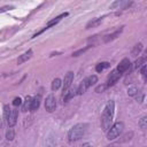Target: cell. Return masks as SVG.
<instances>
[{"label":"cell","instance_id":"cell-11","mask_svg":"<svg viewBox=\"0 0 147 147\" xmlns=\"http://www.w3.org/2000/svg\"><path fill=\"white\" fill-rule=\"evenodd\" d=\"M146 61H147V59H145L144 56H141V57H138L134 62H133V64H131V69L133 70V69H138V68H142L145 64H146Z\"/></svg>","mask_w":147,"mask_h":147},{"label":"cell","instance_id":"cell-12","mask_svg":"<svg viewBox=\"0 0 147 147\" xmlns=\"http://www.w3.org/2000/svg\"><path fill=\"white\" fill-rule=\"evenodd\" d=\"M31 103H32V98L30 95H26L25 96V100L22 105V111H28V110H31Z\"/></svg>","mask_w":147,"mask_h":147},{"label":"cell","instance_id":"cell-17","mask_svg":"<svg viewBox=\"0 0 147 147\" xmlns=\"http://www.w3.org/2000/svg\"><path fill=\"white\" fill-rule=\"evenodd\" d=\"M62 84H63V83H62V80H61L60 78H54L53 82H52V86H51L52 91H57V90L61 87Z\"/></svg>","mask_w":147,"mask_h":147},{"label":"cell","instance_id":"cell-13","mask_svg":"<svg viewBox=\"0 0 147 147\" xmlns=\"http://www.w3.org/2000/svg\"><path fill=\"white\" fill-rule=\"evenodd\" d=\"M40 101H41L40 95H36L34 98H32V103H31V110L30 111H36L40 106Z\"/></svg>","mask_w":147,"mask_h":147},{"label":"cell","instance_id":"cell-1","mask_svg":"<svg viewBox=\"0 0 147 147\" xmlns=\"http://www.w3.org/2000/svg\"><path fill=\"white\" fill-rule=\"evenodd\" d=\"M114 113H115V102L113 100L108 101L102 115H101V119H100V124H101V129L105 132H108L109 129L111 127L113 124V118H114Z\"/></svg>","mask_w":147,"mask_h":147},{"label":"cell","instance_id":"cell-27","mask_svg":"<svg viewBox=\"0 0 147 147\" xmlns=\"http://www.w3.org/2000/svg\"><path fill=\"white\" fill-rule=\"evenodd\" d=\"M90 47H91V46H90V45H88V46H86V47H85V48H80V49H79V51H77V52H75V53H74V54H72V56H78V55H79V54H82V53H84V52H85V51H87V49H88V48H90Z\"/></svg>","mask_w":147,"mask_h":147},{"label":"cell","instance_id":"cell-18","mask_svg":"<svg viewBox=\"0 0 147 147\" xmlns=\"http://www.w3.org/2000/svg\"><path fill=\"white\" fill-rule=\"evenodd\" d=\"M109 67H110V63H109V62H101V63H98V64H96L95 71H96V72H101V71H103L105 69H107V68H109Z\"/></svg>","mask_w":147,"mask_h":147},{"label":"cell","instance_id":"cell-28","mask_svg":"<svg viewBox=\"0 0 147 147\" xmlns=\"http://www.w3.org/2000/svg\"><path fill=\"white\" fill-rule=\"evenodd\" d=\"M13 105H14L15 107L21 106V105H22V100H21V98H15V99L13 100Z\"/></svg>","mask_w":147,"mask_h":147},{"label":"cell","instance_id":"cell-23","mask_svg":"<svg viewBox=\"0 0 147 147\" xmlns=\"http://www.w3.org/2000/svg\"><path fill=\"white\" fill-rule=\"evenodd\" d=\"M138 93H139V90H138V87H136V86H132V87H130V88L127 90V94H129L130 96L138 95Z\"/></svg>","mask_w":147,"mask_h":147},{"label":"cell","instance_id":"cell-9","mask_svg":"<svg viewBox=\"0 0 147 147\" xmlns=\"http://www.w3.org/2000/svg\"><path fill=\"white\" fill-rule=\"evenodd\" d=\"M130 68H131V62H130V60H129V59H123V60L119 62V64L117 65L116 69H117L121 74H123V72L127 71Z\"/></svg>","mask_w":147,"mask_h":147},{"label":"cell","instance_id":"cell-4","mask_svg":"<svg viewBox=\"0 0 147 147\" xmlns=\"http://www.w3.org/2000/svg\"><path fill=\"white\" fill-rule=\"evenodd\" d=\"M123 129H124V124L122 122H116L115 124L111 125V127L107 132V139L114 140V139L118 138L121 136V133L123 132Z\"/></svg>","mask_w":147,"mask_h":147},{"label":"cell","instance_id":"cell-30","mask_svg":"<svg viewBox=\"0 0 147 147\" xmlns=\"http://www.w3.org/2000/svg\"><path fill=\"white\" fill-rule=\"evenodd\" d=\"M10 8H13V7H3V8H1V11H5V10H7V9H10Z\"/></svg>","mask_w":147,"mask_h":147},{"label":"cell","instance_id":"cell-29","mask_svg":"<svg viewBox=\"0 0 147 147\" xmlns=\"http://www.w3.org/2000/svg\"><path fill=\"white\" fill-rule=\"evenodd\" d=\"M80 147H92V145H91L90 142H85V144H83Z\"/></svg>","mask_w":147,"mask_h":147},{"label":"cell","instance_id":"cell-19","mask_svg":"<svg viewBox=\"0 0 147 147\" xmlns=\"http://www.w3.org/2000/svg\"><path fill=\"white\" fill-rule=\"evenodd\" d=\"M76 94H77V90H76V91L70 90V91H68V92L63 93V102H67L68 100H70L71 98H74Z\"/></svg>","mask_w":147,"mask_h":147},{"label":"cell","instance_id":"cell-10","mask_svg":"<svg viewBox=\"0 0 147 147\" xmlns=\"http://www.w3.org/2000/svg\"><path fill=\"white\" fill-rule=\"evenodd\" d=\"M32 54H33L32 49H28L25 53H23L22 55H20V56H18V59H17V63H18V64H22V63L26 62V61L32 56Z\"/></svg>","mask_w":147,"mask_h":147},{"label":"cell","instance_id":"cell-2","mask_svg":"<svg viewBox=\"0 0 147 147\" xmlns=\"http://www.w3.org/2000/svg\"><path fill=\"white\" fill-rule=\"evenodd\" d=\"M87 129H88V124H86V123H78V124L74 125L68 132V140L70 142H75V141L82 139L85 136V133L87 132Z\"/></svg>","mask_w":147,"mask_h":147},{"label":"cell","instance_id":"cell-32","mask_svg":"<svg viewBox=\"0 0 147 147\" xmlns=\"http://www.w3.org/2000/svg\"><path fill=\"white\" fill-rule=\"evenodd\" d=\"M107 147H116L115 145H109V146H107Z\"/></svg>","mask_w":147,"mask_h":147},{"label":"cell","instance_id":"cell-6","mask_svg":"<svg viewBox=\"0 0 147 147\" xmlns=\"http://www.w3.org/2000/svg\"><path fill=\"white\" fill-rule=\"evenodd\" d=\"M121 76H122V74H121V72H119L117 69L113 70V71L109 74V76H108V79H107V86L109 87V86L115 85V84H116V83L119 80Z\"/></svg>","mask_w":147,"mask_h":147},{"label":"cell","instance_id":"cell-5","mask_svg":"<svg viewBox=\"0 0 147 147\" xmlns=\"http://www.w3.org/2000/svg\"><path fill=\"white\" fill-rule=\"evenodd\" d=\"M56 108V99L53 94H49L45 100V109L48 113H53Z\"/></svg>","mask_w":147,"mask_h":147},{"label":"cell","instance_id":"cell-21","mask_svg":"<svg viewBox=\"0 0 147 147\" xmlns=\"http://www.w3.org/2000/svg\"><path fill=\"white\" fill-rule=\"evenodd\" d=\"M15 138V131L13 130V127H8V130L6 131V139L8 141H11Z\"/></svg>","mask_w":147,"mask_h":147},{"label":"cell","instance_id":"cell-8","mask_svg":"<svg viewBox=\"0 0 147 147\" xmlns=\"http://www.w3.org/2000/svg\"><path fill=\"white\" fill-rule=\"evenodd\" d=\"M17 118H18V110H17V109H11L10 115H9V117H8V119H7L8 126H9V127H13V126L16 124Z\"/></svg>","mask_w":147,"mask_h":147},{"label":"cell","instance_id":"cell-26","mask_svg":"<svg viewBox=\"0 0 147 147\" xmlns=\"http://www.w3.org/2000/svg\"><path fill=\"white\" fill-rule=\"evenodd\" d=\"M140 71H141V76L144 77V79H145V80H147V63L141 68V70H140Z\"/></svg>","mask_w":147,"mask_h":147},{"label":"cell","instance_id":"cell-24","mask_svg":"<svg viewBox=\"0 0 147 147\" xmlns=\"http://www.w3.org/2000/svg\"><path fill=\"white\" fill-rule=\"evenodd\" d=\"M139 126H140L141 129H144V130L147 129V116H144V117L140 118V121H139Z\"/></svg>","mask_w":147,"mask_h":147},{"label":"cell","instance_id":"cell-7","mask_svg":"<svg viewBox=\"0 0 147 147\" xmlns=\"http://www.w3.org/2000/svg\"><path fill=\"white\" fill-rule=\"evenodd\" d=\"M72 80H74V72L72 71H68L65 75H64V79H63V93L68 92L71 84H72Z\"/></svg>","mask_w":147,"mask_h":147},{"label":"cell","instance_id":"cell-15","mask_svg":"<svg viewBox=\"0 0 147 147\" xmlns=\"http://www.w3.org/2000/svg\"><path fill=\"white\" fill-rule=\"evenodd\" d=\"M102 22V18H100V17H96V18H93V20H91L87 24H86V29H91V28H95V26H98L100 23Z\"/></svg>","mask_w":147,"mask_h":147},{"label":"cell","instance_id":"cell-14","mask_svg":"<svg viewBox=\"0 0 147 147\" xmlns=\"http://www.w3.org/2000/svg\"><path fill=\"white\" fill-rule=\"evenodd\" d=\"M68 15V13H64V14H61V15H59L57 17H55L54 20H52V21H49L48 23H47V25H46V29H49L52 25H54V24H56V23H59L64 16H67Z\"/></svg>","mask_w":147,"mask_h":147},{"label":"cell","instance_id":"cell-16","mask_svg":"<svg viewBox=\"0 0 147 147\" xmlns=\"http://www.w3.org/2000/svg\"><path fill=\"white\" fill-rule=\"evenodd\" d=\"M122 30H123V29L121 28V29H118V30H116V31H115L114 33H111V34H107V36L105 37V41H106V42H108V41H110V40H114L115 38H117V37H118V36L121 34V32H122Z\"/></svg>","mask_w":147,"mask_h":147},{"label":"cell","instance_id":"cell-25","mask_svg":"<svg viewBox=\"0 0 147 147\" xmlns=\"http://www.w3.org/2000/svg\"><path fill=\"white\" fill-rule=\"evenodd\" d=\"M107 87H108L107 84H101V85H99V86L95 87V92H96V93H102Z\"/></svg>","mask_w":147,"mask_h":147},{"label":"cell","instance_id":"cell-20","mask_svg":"<svg viewBox=\"0 0 147 147\" xmlns=\"http://www.w3.org/2000/svg\"><path fill=\"white\" fill-rule=\"evenodd\" d=\"M142 51V44L141 42H139V44H137L134 47H133V49L131 51V55L132 56H137V55H139V53Z\"/></svg>","mask_w":147,"mask_h":147},{"label":"cell","instance_id":"cell-31","mask_svg":"<svg viewBox=\"0 0 147 147\" xmlns=\"http://www.w3.org/2000/svg\"><path fill=\"white\" fill-rule=\"evenodd\" d=\"M142 56H144L145 59H147V48L145 49V52H144V55H142Z\"/></svg>","mask_w":147,"mask_h":147},{"label":"cell","instance_id":"cell-22","mask_svg":"<svg viewBox=\"0 0 147 147\" xmlns=\"http://www.w3.org/2000/svg\"><path fill=\"white\" fill-rule=\"evenodd\" d=\"M10 111H11V109L9 108V106L8 105H5L3 106V118H5V121L8 119L9 115H10Z\"/></svg>","mask_w":147,"mask_h":147},{"label":"cell","instance_id":"cell-3","mask_svg":"<svg viewBox=\"0 0 147 147\" xmlns=\"http://www.w3.org/2000/svg\"><path fill=\"white\" fill-rule=\"evenodd\" d=\"M98 82V77L95 75H92V76H88L86 77L85 79H83V82H80V84L78 85L77 87V94L78 95H82L86 92V90L88 87H91L92 85H94L95 83Z\"/></svg>","mask_w":147,"mask_h":147}]
</instances>
